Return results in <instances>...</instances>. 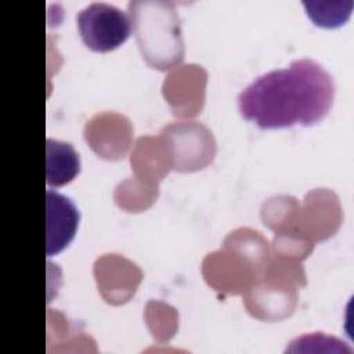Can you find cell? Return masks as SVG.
<instances>
[{"instance_id":"cell-1","label":"cell","mask_w":354,"mask_h":354,"mask_svg":"<svg viewBox=\"0 0 354 354\" xmlns=\"http://www.w3.org/2000/svg\"><path fill=\"white\" fill-rule=\"evenodd\" d=\"M333 98L330 73L317 61L301 58L248 84L238 95V109L264 130L311 126L325 118Z\"/></svg>"},{"instance_id":"cell-2","label":"cell","mask_w":354,"mask_h":354,"mask_svg":"<svg viewBox=\"0 0 354 354\" xmlns=\"http://www.w3.org/2000/svg\"><path fill=\"white\" fill-rule=\"evenodd\" d=\"M136 37L147 62L166 69L183 59L180 17L170 1H129Z\"/></svg>"},{"instance_id":"cell-3","label":"cell","mask_w":354,"mask_h":354,"mask_svg":"<svg viewBox=\"0 0 354 354\" xmlns=\"http://www.w3.org/2000/svg\"><path fill=\"white\" fill-rule=\"evenodd\" d=\"M76 24L83 43L98 53L119 47L131 33L127 12L105 1H93L83 7L76 15Z\"/></svg>"},{"instance_id":"cell-4","label":"cell","mask_w":354,"mask_h":354,"mask_svg":"<svg viewBox=\"0 0 354 354\" xmlns=\"http://www.w3.org/2000/svg\"><path fill=\"white\" fill-rule=\"evenodd\" d=\"M46 253L54 256L64 250L73 239L80 213L71 198L53 191H46Z\"/></svg>"},{"instance_id":"cell-5","label":"cell","mask_w":354,"mask_h":354,"mask_svg":"<svg viewBox=\"0 0 354 354\" xmlns=\"http://www.w3.org/2000/svg\"><path fill=\"white\" fill-rule=\"evenodd\" d=\"M80 171V158L71 142L47 138L46 180L50 187H61L72 181Z\"/></svg>"},{"instance_id":"cell-6","label":"cell","mask_w":354,"mask_h":354,"mask_svg":"<svg viewBox=\"0 0 354 354\" xmlns=\"http://www.w3.org/2000/svg\"><path fill=\"white\" fill-rule=\"evenodd\" d=\"M333 1H303V6L306 7L307 15L313 19V22L318 26L324 28H335L342 24H344L350 14H351V7L353 1H342L339 7L330 11Z\"/></svg>"}]
</instances>
